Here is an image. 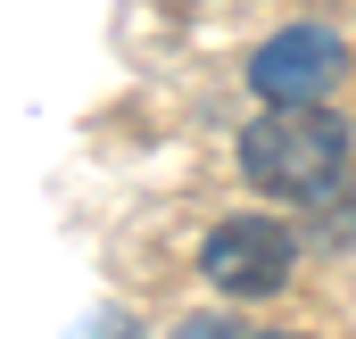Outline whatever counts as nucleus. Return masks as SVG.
<instances>
[{"label": "nucleus", "mask_w": 356, "mask_h": 339, "mask_svg": "<svg viewBox=\"0 0 356 339\" xmlns=\"http://www.w3.org/2000/svg\"><path fill=\"white\" fill-rule=\"evenodd\" d=\"M241 182L266 190L282 207H323L348 190V158L356 133L332 99H266L249 124H241Z\"/></svg>", "instance_id": "obj_1"}, {"label": "nucleus", "mask_w": 356, "mask_h": 339, "mask_svg": "<svg viewBox=\"0 0 356 339\" xmlns=\"http://www.w3.org/2000/svg\"><path fill=\"white\" fill-rule=\"evenodd\" d=\"M340 75H348V42H340V25H323V17L273 25L266 42L249 50V91H257V99H332Z\"/></svg>", "instance_id": "obj_3"}, {"label": "nucleus", "mask_w": 356, "mask_h": 339, "mask_svg": "<svg viewBox=\"0 0 356 339\" xmlns=\"http://www.w3.org/2000/svg\"><path fill=\"white\" fill-rule=\"evenodd\" d=\"M166 339H257V331H249V323H241L232 306H216V315H182Z\"/></svg>", "instance_id": "obj_4"}, {"label": "nucleus", "mask_w": 356, "mask_h": 339, "mask_svg": "<svg viewBox=\"0 0 356 339\" xmlns=\"http://www.w3.org/2000/svg\"><path fill=\"white\" fill-rule=\"evenodd\" d=\"M257 339H298V331H257Z\"/></svg>", "instance_id": "obj_5"}, {"label": "nucleus", "mask_w": 356, "mask_h": 339, "mask_svg": "<svg viewBox=\"0 0 356 339\" xmlns=\"http://www.w3.org/2000/svg\"><path fill=\"white\" fill-rule=\"evenodd\" d=\"M290 273H298V224H282L266 207H232L199 240V281L224 306H266L290 290Z\"/></svg>", "instance_id": "obj_2"}]
</instances>
